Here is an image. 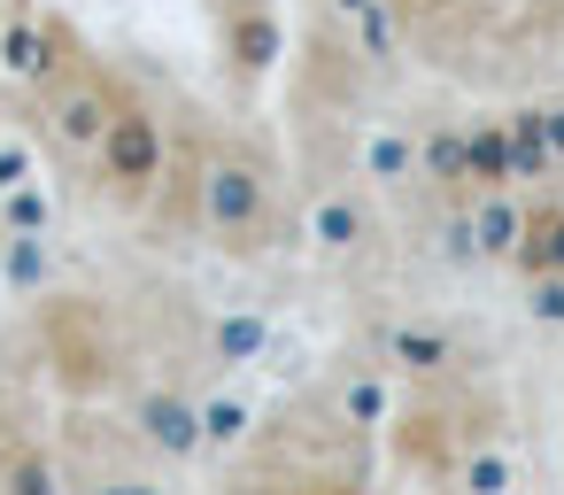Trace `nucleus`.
<instances>
[{"instance_id": "9d476101", "label": "nucleus", "mask_w": 564, "mask_h": 495, "mask_svg": "<svg viewBox=\"0 0 564 495\" xmlns=\"http://www.w3.org/2000/svg\"><path fill=\"white\" fill-rule=\"evenodd\" d=\"M464 179H471V194L518 186V163H510V117H464Z\"/></svg>"}, {"instance_id": "f257e3e1", "label": "nucleus", "mask_w": 564, "mask_h": 495, "mask_svg": "<svg viewBox=\"0 0 564 495\" xmlns=\"http://www.w3.org/2000/svg\"><path fill=\"white\" fill-rule=\"evenodd\" d=\"M24 94V125L32 140L63 163V171H94L101 140H109V117H117V63L94 55V40L47 9V63Z\"/></svg>"}, {"instance_id": "f8f14e48", "label": "nucleus", "mask_w": 564, "mask_h": 495, "mask_svg": "<svg viewBox=\"0 0 564 495\" xmlns=\"http://www.w3.org/2000/svg\"><path fill=\"white\" fill-rule=\"evenodd\" d=\"M510 271H518V279H549V271H564V194L525 202V240H518Z\"/></svg>"}, {"instance_id": "39448f33", "label": "nucleus", "mask_w": 564, "mask_h": 495, "mask_svg": "<svg viewBox=\"0 0 564 495\" xmlns=\"http://www.w3.org/2000/svg\"><path fill=\"white\" fill-rule=\"evenodd\" d=\"M302 233H310V248H317L325 263H348V256H364V248L379 240V209H371V194H364V186L325 179V186H310Z\"/></svg>"}, {"instance_id": "a211bd4d", "label": "nucleus", "mask_w": 564, "mask_h": 495, "mask_svg": "<svg viewBox=\"0 0 564 495\" xmlns=\"http://www.w3.org/2000/svg\"><path fill=\"white\" fill-rule=\"evenodd\" d=\"M40 140H32V125L17 132V125H0V194H9V186H32L40 179Z\"/></svg>"}, {"instance_id": "f03ea898", "label": "nucleus", "mask_w": 564, "mask_h": 495, "mask_svg": "<svg viewBox=\"0 0 564 495\" xmlns=\"http://www.w3.org/2000/svg\"><path fill=\"white\" fill-rule=\"evenodd\" d=\"M286 225L294 217H286V194H279V163L248 132H217L209 140V179H202V240L256 263L286 240Z\"/></svg>"}, {"instance_id": "20e7f679", "label": "nucleus", "mask_w": 564, "mask_h": 495, "mask_svg": "<svg viewBox=\"0 0 564 495\" xmlns=\"http://www.w3.org/2000/svg\"><path fill=\"white\" fill-rule=\"evenodd\" d=\"M209 47H217L225 101L248 109L286 63V9L279 0H209Z\"/></svg>"}, {"instance_id": "423d86ee", "label": "nucleus", "mask_w": 564, "mask_h": 495, "mask_svg": "<svg viewBox=\"0 0 564 495\" xmlns=\"http://www.w3.org/2000/svg\"><path fill=\"white\" fill-rule=\"evenodd\" d=\"M379 356H387V372H402V379H464L471 372V356H464V341L448 333V325H433V318H394L387 333H379Z\"/></svg>"}, {"instance_id": "f3484780", "label": "nucleus", "mask_w": 564, "mask_h": 495, "mask_svg": "<svg viewBox=\"0 0 564 495\" xmlns=\"http://www.w3.org/2000/svg\"><path fill=\"white\" fill-rule=\"evenodd\" d=\"M263 341H271V325H263V318H217L209 356H217V364H256V356H263Z\"/></svg>"}, {"instance_id": "7ed1b4c3", "label": "nucleus", "mask_w": 564, "mask_h": 495, "mask_svg": "<svg viewBox=\"0 0 564 495\" xmlns=\"http://www.w3.org/2000/svg\"><path fill=\"white\" fill-rule=\"evenodd\" d=\"M163 171H171V109L140 78L117 71V117H109V140H101L86 179L117 217H148L163 194Z\"/></svg>"}, {"instance_id": "6e6552de", "label": "nucleus", "mask_w": 564, "mask_h": 495, "mask_svg": "<svg viewBox=\"0 0 564 495\" xmlns=\"http://www.w3.org/2000/svg\"><path fill=\"white\" fill-rule=\"evenodd\" d=\"M356 171L379 186V194H417V132H387V125H364L356 132Z\"/></svg>"}, {"instance_id": "0eeeda50", "label": "nucleus", "mask_w": 564, "mask_h": 495, "mask_svg": "<svg viewBox=\"0 0 564 495\" xmlns=\"http://www.w3.org/2000/svg\"><path fill=\"white\" fill-rule=\"evenodd\" d=\"M132 433L155 449V456H202V402L178 395V387H140L132 395Z\"/></svg>"}, {"instance_id": "4468645a", "label": "nucleus", "mask_w": 564, "mask_h": 495, "mask_svg": "<svg viewBox=\"0 0 564 495\" xmlns=\"http://www.w3.org/2000/svg\"><path fill=\"white\" fill-rule=\"evenodd\" d=\"M510 163H518V186H549V179H556V155H549V117H541V101L510 109Z\"/></svg>"}, {"instance_id": "2eb2a0df", "label": "nucleus", "mask_w": 564, "mask_h": 495, "mask_svg": "<svg viewBox=\"0 0 564 495\" xmlns=\"http://www.w3.org/2000/svg\"><path fill=\"white\" fill-rule=\"evenodd\" d=\"M248 426H256L248 395H209V402H202V449H240Z\"/></svg>"}, {"instance_id": "6ab92c4d", "label": "nucleus", "mask_w": 564, "mask_h": 495, "mask_svg": "<svg viewBox=\"0 0 564 495\" xmlns=\"http://www.w3.org/2000/svg\"><path fill=\"white\" fill-rule=\"evenodd\" d=\"M456 487H479V495H495V487H510V456L502 449H464V464H456Z\"/></svg>"}, {"instance_id": "9b49d317", "label": "nucleus", "mask_w": 564, "mask_h": 495, "mask_svg": "<svg viewBox=\"0 0 564 495\" xmlns=\"http://www.w3.org/2000/svg\"><path fill=\"white\" fill-rule=\"evenodd\" d=\"M518 240H525V202H518V186L471 194V248H479V263H510Z\"/></svg>"}, {"instance_id": "dca6fc26", "label": "nucleus", "mask_w": 564, "mask_h": 495, "mask_svg": "<svg viewBox=\"0 0 564 495\" xmlns=\"http://www.w3.org/2000/svg\"><path fill=\"white\" fill-rule=\"evenodd\" d=\"M0 233H55V194L40 179L9 186V194H0Z\"/></svg>"}, {"instance_id": "ddd939ff", "label": "nucleus", "mask_w": 564, "mask_h": 495, "mask_svg": "<svg viewBox=\"0 0 564 495\" xmlns=\"http://www.w3.org/2000/svg\"><path fill=\"white\" fill-rule=\"evenodd\" d=\"M325 402H333L340 426H356V433L387 426V356H379V364H348V372L325 387Z\"/></svg>"}, {"instance_id": "1a4fd4ad", "label": "nucleus", "mask_w": 564, "mask_h": 495, "mask_svg": "<svg viewBox=\"0 0 564 495\" xmlns=\"http://www.w3.org/2000/svg\"><path fill=\"white\" fill-rule=\"evenodd\" d=\"M40 63H47V9H32V0H0V78L32 86Z\"/></svg>"}]
</instances>
